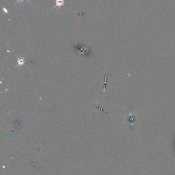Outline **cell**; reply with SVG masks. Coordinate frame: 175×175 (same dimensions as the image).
Returning <instances> with one entry per match:
<instances>
[{
	"mask_svg": "<svg viewBox=\"0 0 175 175\" xmlns=\"http://www.w3.org/2000/svg\"><path fill=\"white\" fill-rule=\"evenodd\" d=\"M64 3H65L64 0H56V6L52 9V10L50 11V12L51 11H52L54 9H55L57 7H61V6H64Z\"/></svg>",
	"mask_w": 175,
	"mask_h": 175,
	"instance_id": "2",
	"label": "cell"
},
{
	"mask_svg": "<svg viewBox=\"0 0 175 175\" xmlns=\"http://www.w3.org/2000/svg\"><path fill=\"white\" fill-rule=\"evenodd\" d=\"M107 75H105V83H104V85L103 86V92H105V88H106V83H107Z\"/></svg>",
	"mask_w": 175,
	"mask_h": 175,
	"instance_id": "3",
	"label": "cell"
},
{
	"mask_svg": "<svg viewBox=\"0 0 175 175\" xmlns=\"http://www.w3.org/2000/svg\"><path fill=\"white\" fill-rule=\"evenodd\" d=\"M28 55H27L25 57H22L20 58L18 57L16 55H15V56L16 57V58L17 59V63L18 65L15 67V68H17L18 67H21L22 66H24L25 65V59L27 56Z\"/></svg>",
	"mask_w": 175,
	"mask_h": 175,
	"instance_id": "1",
	"label": "cell"
},
{
	"mask_svg": "<svg viewBox=\"0 0 175 175\" xmlns=\"http://www.w3.org/2000/svg\"><path fill=\"white\" fill-rule=\"evenodd\" d=\"M24 1H25V0H17V1L15 2V3L14 4V5H13V6L11 7V8H12V7H14V6H15V5H16L17 3H21V2H22ZM26 1H27V2H28V3L30 4H31V3H30V2H29L28 0H26Z\"/></svg>",
	"mask_w": 175,
	"mask_h": 175,
	"instance_id": "4",
	"label": "cell"
},
{
	"mask_svg": "<svg viewBox=\"0 0 175 175\" xmlns=\"http://www.w3.org/2000/svg\"><path fill=\"white\" fill-rule=\"evenodd\" d=\"M2 8H3V11H4V13H8V10H7V9H6V8L3 7Z\"/></svg>",
	"mask_w": 175,
	"mask_h": 175,
	"instance_id": "5",
	"label": "cell"
}]
</instances>
